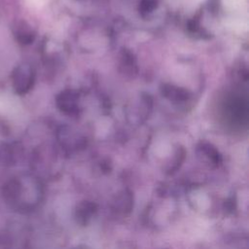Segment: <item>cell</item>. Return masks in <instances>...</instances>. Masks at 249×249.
<instances>
[{
	"label": "cell",
	"mask_w": 249,
	"mask_h": 249,
	"mask_svg": "<svg viewBox=\"0 0 249 249\" xmlns=\"http://www.w3.org/2000/svg\"><path fill=\"white\" fill-rule=\"evenodd\" d=\"M161 93L170 101L177 103L185 102L190 98V92L187 89L170 84L162 85Z\"/></svg>",
	"instance_id": "4"
},
{
	"label": "cell",
	"mask_w": 249,
	"mask_h": 249,
	"mask_svg": "<svg viewBox=\"0 0 249 249\" xmlns=\"http://www.w3.org/2000/svg\"><path fill=\"white\" fill-rule=\"evenodd\" d=\"M133 205L132 195L128 191H122L119 193L113 200V209L119 214H127L130 212Z\"/></svg>",
	"instance_id": "5"
},
{
	"label": "cell",
	"mask_w": 249,
	"mask_h": 249,
	"mask_svg": "<svg viewBox=\"0 0 249 249\" xmlns=\"http://www.w3.org/2000/svg\"><path fill=\"white\" fill-rule=\"evenodd\" d=\"M199 150L201 151V153L203 155L206 156V158L215 165H218L221 161V157L218 153V151L211 145L208 143H201Z\"/></svg>",
	"instance_id": "8"
},
{
	"label": "cell",
	"mask_w": 249,
	"mask_h": 249,
	"mask_svg": "<svg viewBox=\"0 0 249 249\" xmlns=\"http://www.w3.org/2000/svg\"><path fill=\"white\" fill-rule=\"evenodd\" d=\"M79 95L76 91L68 89L60 92L56 98L57 107L65 114H75L79 109Z\"/></svg>",
	"instance_id": "3"
},
{
	"label": "cell",
	"mask_w": 249,
	"mask_h": 249,
	"mask_svg": "<svg viewBox=\"0 0 249 249\" xmlns=\"http://www.w3.org/2000/svg\"><path fill=\"white\" fill-rule=\"evenodd\" d=\"M14 34L17 41L22 45H28L34 40V33L26 23H18Z\"/></svg>",
	"instance_id": "7"
},
{
	"label": "cell",
	"mask_w": 249,
	"mask_h": 249,
	"mask_svg": "<svg viewBox=\"0 0 249 249\" xmlns=\"http://www.w3.org/2000/svg\"><path fill=\"white\" fill-rule=\"evenodd\" d=\"M5 201L16 209H29L40 198V187L31 177L11 179L3 186Z\"/></svg>",
	"instance_id": "1"
},
{
	"label": "cell",
	"mask_w": 249,
	"mask_h": 249,
	"mask_svg": "<svg viewBox=\"0 0 249 249\" xmlns=\"http://www.w3.org/2000/svg\"><path fill=\"white\" fill-rule=\"evenodd\" d=\"M12 86L16 93L25 94L34 86L35 72L32 66L27 63L18 65L12 72Z\"/></svg>",
	"instance_id": "2"
},
{
	"label": "cell",
	"mask_w": 249,
	"mask_h": 249,
	"mask_svg": "<svg viewBox=\"0 0 249 249\" xmlns=\"http://www.w3.org/2000/svg\"><path fill=\"white\" fill-rule=\"evenodd\" d=\"M122 62H123V66H120L121 70L125 75L133 76L137 70V67L135 66V61H134L133 57L129 53H124Z\"/></svg>",
	"instance_id": "9"
},
{
	"label": "cell",
	"mask_w": 249,
	"mask_h": 249,
	"mask_svg": "<svg viewBox=\"0 0 249 249\" xmlns=\"http://www.w3.org/2000/svg\"><path fill=\"white\" fill-rule=\"evenodd\" d=\"M96 212V204L91 201H82L76 208L75 217L79 224L87 225Z\"/></svg>",
	"instance_id": "6"
}]
</instances>
